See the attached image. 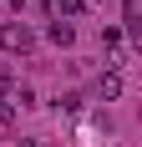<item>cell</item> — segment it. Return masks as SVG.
<instances>
[{"mask_svg":"<svg viewBox=\"0 0 142 147\" xmlns=\"http://www.w3.org/2000/svg\"><path fill=\"white\" fill-rule=\"evenodd\" d=\"M30 46H36V36H30V26H26V20H20V26H15V20H5V26H0V51L26 56Z\"/></svg>","mask_w":142,"mask_h":147,"instance_id":"1","label":"cell"},{"mask_svg":"<svg viewBox=\"0 0 142 147\" xmlns=\"http://www.w3.org/2000/svg\"><path fill=\"white\" fill-rule=\"evenodd\" d=\"M97 91H101V102H117V96H122V71H107L97 81Z\"/></svg>","mask_w":142,"mask_h":147,"instance_id":"2","label":"cell"},{"mask_svg":"<svg viewBox=\"0 0 142 147\" xmlns=\"http://www.w3.org/2000/svg\"><path fill=\"white\" fill-rule=\"evenodd\" d=\"M71 36H76L71 20H51V41H56V46H71Z\"/></svg>","mask_w":142,"mask_h":147,"instance_id":"3","label":"cell"},{"mask_svg":"<svg viewBox=\"0 0 142 147\" xmlns=\"http://www.w3.org/2000/svg\"><path fill=\"white\" fill-rule=\"evenodd\" d=\"M86 10V0H61V15H81Z\"/></svg>","mask_w":142,"mask_h":147,"instance_id":"4","label":"cell"},{"mask_svg":"<svg viewBox=\"0 0 142 147\" xmlns=\"http://www.w3.org/2000/svg\"><path fill=\"white\" fill-rule=\"evenodd\" d=\"M10 96V66H0V102Z\"/></svg>","mask_w":142,"mask_h":147,"instance_id":"5","label":"cell"},{"mask_svg":"<svg viewBox=\"0 0 142 147\" xmlns=\"http://www.w3.org/2000/svg\"><path fill=\"white\" fill-rule=\"evenodd\" d=\"M0 5H26V0H0Z\"/></svg>","mask_w":142,"mask_h":147,"instance_id":"6","label":"cell"},{"mask_svg":"<svg viewBox=\"0 0 142 147\" xmlns=\"http://www.w3.org/2000/svg\"><path fill=\"white\" fill-rule=\"evenodd\" d=\"M15 147H30V142H15Z\"/></svg>","mask_w":142,"mask_h":147,"instance_id":"7","label":"cell"}]
</instances>
